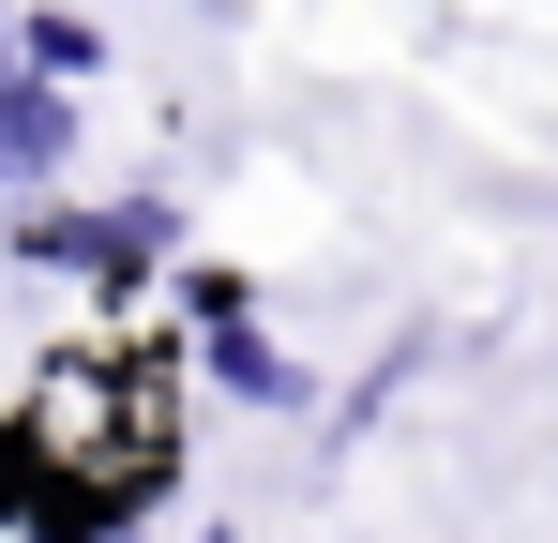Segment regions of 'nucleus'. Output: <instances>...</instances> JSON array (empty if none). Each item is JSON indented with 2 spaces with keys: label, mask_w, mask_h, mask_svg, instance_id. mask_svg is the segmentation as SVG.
<instances>
[{
  "label": "nucleus",
  "mask_w": 558,
  "mask_h": 543,
  "mask_svg": "<svg viewBox=\"0 0 558 543\" xmlns=\"http://www.w3.org/2000/svg\"><path fill=\"white\" fill-rule=\"evenodd\" d=\"M76 152V90H46V76H0V167L31 181V167H61Z\"/></svg>",
  "instance_id": "2"
},
{
  "label": "nucleus",
  "mask_w": 558,
  "mask_h": 543,
  "mask_svg": "<svg viewBox=\"0 0 558 543\" xmlns=\"http://www.w3.org/2000/svg\"><path fill=\"white\" fill-rule=\"evenodd\" d=\"M0 514L31 543H92L106 514H92V483H61V452H46V423H0Z\"/></svg>",
  "instance_id": "1"
},
{
  "label": "nucleus",
  "mask_w": 558,
  "mask_h": 543,
  "mask_svg": "<svg viewBox=\"0 0 558 543\" xmlns=\"http://www.w3.org/2000/svg\"><path fill=\"white\" fill-rule=\"evenodd\" d=\"M31 61H46V90H61V76H92L106 46H92V15H46V31H31Z\"/></svg>",
  "instance_id": "3"
}]
</instances>
